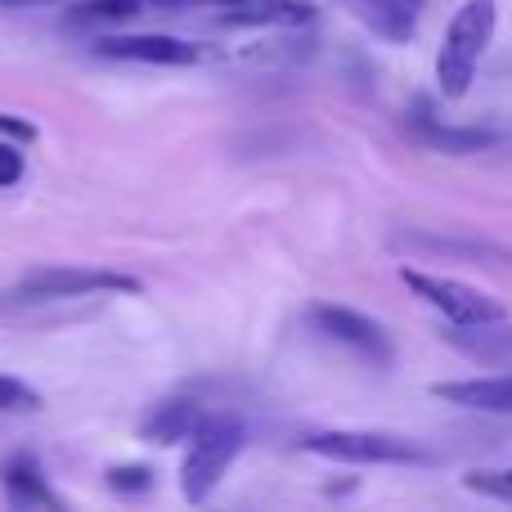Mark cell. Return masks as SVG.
<instances>
[{
    "label": "cell",
    "mask_w": 512,
    "mask_h": 512,
    "mask_svg": "<svg viewBox=\"0 0 512 512\" xmlns=\"http://www.w3.org/2000/svg\"><path fill=\"white\" fill-rule=\"evenodd\" d=\"M495 27H499L495 0H463L454 9L441 54H436V86H441L445 99H463L472 90L481 59H486L490 41H495Z\"/></svg>",
    "instance_id": "6da1fadb"
},
{
    "label": "cell",
    "mask_w": 512,
    "mask_h": 512,
    "mask_svg": "<svg viewBox=\"0 0 512 512\" xmlns=\"http://www.w3.org/2000/svg\"><path fill=\"white\" fill-rule=\"evenodd\" d=\"M243 450V423L234 414H207L198 423V432L189 436V454L180 468V490L189 504L212 499V490L221 486V477L230 472V463Z\"/></svg>",
    "instance_id": "7a4b0ae2"
},
{
    "label": "cell",
    "mask_w": 512,
    "mask_h": 512,
    "mask_svg": "<svg viewBox=\"0 0 512 512\" xmlns=\"http://www.w3.org/2000/svg\"><path fill=\"white\" fill-rule=\"evenodd\" d=\"M306 454L319 459H337V463H391V468H423L432 463V450H423L409 436H391V432H310L301 441Z\"/></svg>",
    "instance_id": "3957f363"
},
{
    "label": "cell",
    "mask_w": 512,
    "mask_h": 512,
    "mask_svg": "<svg viewBox=\"0 0 512 512\" xmlns=\"http://www.w3.org/2000/svg\"><path fill=\"white\" fill-rule=\"evenodd\" d=\"M400 283H405L414 297H423L432 310H441L445 324H495V319H508L504 301L472 288V283H463V279H445V274H427V270L405 265Z\"/></svg>",
    "instance_id": "277c9868"
},
{
    "label": "cell",
    "mask_w": 512,
    "mask_h": 512,
    "mask_svg": "<svg viewBox=\"0 0 512 512\" xmlns=\"http://www.w3.org/2000/svg\"><path fill=\"white\" fill-rule=\"evenodd\" d=\"M23 297L36 301H63V297H90V292H140V279L117 270H86V265H36L18 283Z\"/></svg>",
    "instance_id": "5b68a950"
},
{
    "label": "cell",
    "mask_w": 512,
    "mask_h": 512,
    "mask_svg": "<svg viewBox=\"0 0 512 512\" xmlns=\"http://www.w3.org/2000/svg\"><path fill=\"white\" fill-rule=\"evenodd\" d=\"M310 324L319 328V333L328 337V342L346 346V351H355L360 360L378 364V369H387L391 364V337L382 333V324H373L369 315H360V310L351 306H310Z\"/></svg>",
    "instance_id": "8992f818"
},
{
    "label": "cell",
    "mask_w": 512,
    "mask_h": 512,
    "mask_svg": "<svg viewBox=\"0 0 512 512\" xmlns=\"http://www.w3.org/2000/svg\"><path fill=\"white\" fill-rule=\"evenodd\" d=\"M391 248L409 256H432V261H468V265H512V252L495 239H477V234H432V230H400L391 234Z\"/></svg>",
    "instance_id": "52a82bcc"
},
{
    "label": "cell",
    "mask_w": 512,
    "mask_h": 512,
    "mask_svg": "<svg viewBox=\"0 0 512 512\" xmlns=\"http://www.w3.org/2000/svg\"><path fill=\"white\" fill-rule=\"evenodd\" d=\"M104 59H126V63H158V68H185L198 63L203 50L194 41L180 36H162V32H135V36H99L95 45Z\"/></svg>",
    "instance_id": "ba28073f"
},
{
    "label": "cell",
    "mask_w": 512,
    "mask_h": 512,
    "mask_svg": "<svg viewBox=\"0 0 512 512\" xmlns=\"http://www.w3.org/2000/svg\"><path fill=\"white\" fill-rule=\"evenodd\" d=\"M0 486H5V499L14 508H59V495L45 486V472L32 454H9L0 463Z\"/></svg>",
    "instance_id": "9c48e42d"
},
{
    "label": "cell",
    "mask_w": 512,
    "mask_h": 512,
    "mask_svg": "<svg viewBox=\"0 0 512 512\" xmlns=\"http://www.w3.org/2000/svg\"><path fill=\"white\" fill-rule=\"evenodd\" d=\"M441 337L450 346H459L468 360H481V364H508L512 360L508 319H495V324H450V328H441Z\"/></svg>",
    "instance_id": "30bf717a"
},
{
    "label": "cell",
    "mask_w": 512,
    "mask_h": 512,
    "mask_svg": "<svg viewBox=\"0 0 512 512\" xmlns=\"http://www.w3.org/2000/svg\"><path fill=\"white\" fill-rule=\"evenodd\" d=\"M445 405L481 409V414H512V378H468V382H436Z\"/></svg>",
    "instance_id": "8fae6325"
},
{
    "label": "cell",
    "mask_w": 512,
    "mask_h": 512,
    "mask_svg": "<svg viewBox=\"0 0 512 512\" xmlns=\"http://www.w3.org/2000/svg\"><path fill=\"white\" fill-rule=\"evenodd\" d=\"M203 418L207 414L194 400H158V405L144 414L140 432H144V441H153V445H176V441H189Z\"/></svg>",
    "instance_id": "7c38bea8"
},
{
    "label": "cell",
    "mask_w": 512,
    "mask_h": 512,
    "mask_svg": "<svg viewBox=\"0 0 512 512\" xmlns=\"http://www.w3.org/2000/svg\"><path fill=\"white\" fill-rule=\"evenodd\" d=\"M315 18V9L301 0H252L239 9H221L216 27H301Z\"/></svg>",
    "instance_id": "4fadbf2b"
},
{
    "label": "cell",
    "mask_w": 512,
    "mask_h": 512,
    "mask_svg": "<svg viewBox=\"0 0 512 512\" xmlns=\"http://www.w3.org/2000/svg\"><path fill=\"white\" fill-rule=\"evenodd\" d=\"M346 5L382 41H409L414 36V5L409 0H346Z\"/></svg>",
    "instance_id": "5bb4252c"
},
{
    "label": "cell",
    "mask_w": 512,
    "mask_h": 512,
    "mask_svg": "<svg viewBox=\"0 0 512 512\" xmlns=\"http://www.w3.org/2000/svg\"><path fill=\"white\" fill-rule=\"evenodd\" d=\"M423 140L432 144V149L441 153H486L495 149V144H504V131H495V126H436L427 122L423 126Z\"/></svg>",
    "instance_id": "9a60e30c"
},
{
    "label": "cell",
    "mask_w": 512,
    "mask_h": 512,
    "mask_svg": "<svg viewBox=\"0 0 512 512\" xmlns=\"http://www.w3.org/2000/svg\"><path fill=\"white\" fill-rule=\"evenodd\" d=\"M135 14H144V0H81V5L68 14V23H77V27H113V23L135 18Z\"/></svg>",
    "instance_id": "2e32d148"
},
{
    "label": "cell",
    "mask_w": 512,
    "mask_h": 512,
    "mask_svg": "<svg viewBox=\"0 0 512 512\" xmlns=\"http://www.w3.org/2000/svg\"><path fill=\"white\" fill-rule=\"evenodd\" d=\"M108 490L113 495H149L153 490V468L149 463H117V468L104 472Z\"/></svg>",
    "instance_id": "e0dca14e"
},
{
    "label": "cell",
    "mask_w": 512,
    "mask_h": 512,
    "mask_svg": "<svg viewBox=\"0 0 512 512\" xmlns=\"http://www.w3.org/2000/svg\"><path fill=\"white\" fill-rule=\"evenodd\" d=\"M463 486L477 490L486 499H499V504H512V468L508 472H495V468H472L463 477Z\"/></svg>",
    "instance_id": "ac0fdd59"
},
{
    "label": "cell",
    "mask_w": 512,
    "mask_h": 512,
    "mask_svg": "<svg viewBox=\"0 0 512 512\" xmlns=\"http://www.w3.org/2000/svg\"><path fill=\"white\" fill-rule=\"evenodd\" d=\"M5 409H36V391L23 387L18 378L0 373V414H5Z\"/></svg>",
    "instance_id": "d6986e66"
},
{
    "label": "cell",
    "mask_w": 512,
    "mask_h": 512,
    "mask_svg": "<svg viewBox=\"0 0 512 512\" xmlns=\"http://www.w3.org/2000/svg\"><path fill=\"white\" fill-rule=\"evenodd\" d=\"M23 153L14 149V144H0V189H9V185H18L23 180Z\"/></svg>",
    "instance_id": "ffe728a7"
},
{
    "label": "cell",
    "mask_w": 512,
    "mask_h": 512,
    "mask_svg": "<svg viewBox=\"0 0 512 512\" xmlns=\"http://www.w3.org/2000/svg\"><path fill=\"white\" fill-rule=\"evenodd\" d=\"M0 135H5V140H18V144H32L36 126L23 122V117H14V113H0Z\"/></svg>",
    "instance_id": "44dd1931"
},
{
    "label": "cell",
    "mask_w": 512,
    "mask_h": 512,
    "mask_svg": "<svg viewBox=\"0 0 512 512\" xmlns=\"http://www.w3.org/2000/svg\"><path fill=\"white\" fill-rule=\"evenodd\" d=\"M32 5H54V0H0V9H32Z\"/></svg>",
    "instance_id": "7402d4cb"
}]
</instances>
